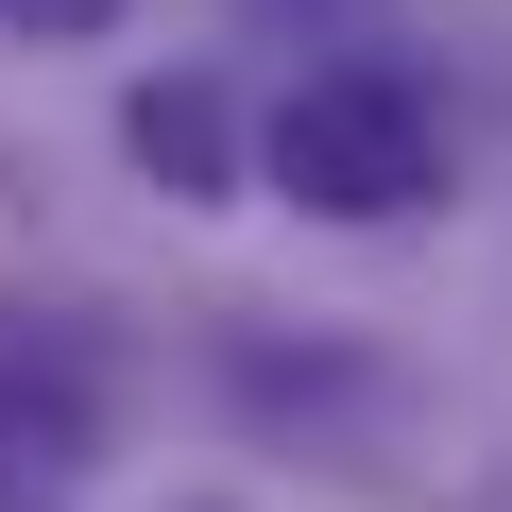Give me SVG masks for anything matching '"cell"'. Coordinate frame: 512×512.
Listing matches in <instances>:
<instances>
[{
  "label": "cell",
  "mask_w": 512,
  "mask_h": 512,
  "mask_svg": "<svg viewBox=\"0 0 512 512\" xmlns=\"http://www.w3.org/2000/svg\"><path fill=\"white\" fill-rule=\"evenodd\" d=\"M274 188L308 222H393V205L444 188V137H427V103L393 69H325V86L274 103Z\"/></svg>",
  "instance_id": "obj_1"
},
{
  "label": "cell",
  "mask_w": 512,
  "mask_h": 512,
  "mask_svg": "<svg viewBox=\"0 0 512 512\" xmlns=\"http://www.w3.org/2000/svg\"><path fill=\"white\" fill-rule=\"evenodd\" d=\"M120 137H137V171H154V188H188V205H222V188H239V120H222V86H137V103H120Z\"/></svg>",
  "instance_id": "obj_2"
},
{
  "label": "cell",
  "mask_w": 512,
  "mask_h": 512,
  "mask_svg": "<svg viewBox=\"0 0 512 512\" xmlns=\"http://www.w3.org/2000/svg\"><path fill=\"white\" fill-rule=\"evenodd\" d=\"M0 18H18V35H103L120 0H0Z\"/></svg>",
  "instance_id": "obj_3"
},
{
  "label": "cell",
  "mask_w": 512,
  "mask_h": 512,
  "mask_svg": "<svg viewBox=\"0 0 512 512\" xmlns=\"http://www.w3.org/2000/svg\"><path fill=\"white\" fill-rule=\"evenodd\" d=\"M188 512H222V495H188Z\"/></svg>",
  "instance_id": "obj_4"
}]
</instances>
